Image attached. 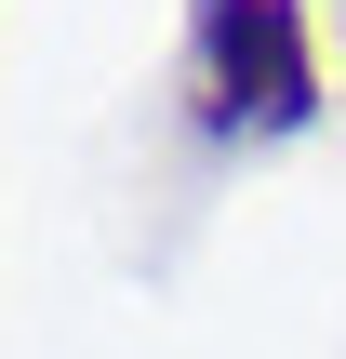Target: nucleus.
I'll use <instances>...</instances> for the list:
<instances>
[{
  "label": "nucleus",
  "instance_id": "1",
  "mask_svg": "<svg viewBox=\"0 0 346 359\" xmlns=\"http://www.w3.org/2000/svg\"><path fill=\"white\" fill-rule=\"evenodd\" d=\"M320 107V53L293 0H200V120L213 133H293Z\"/></svg>",
  "mask_w": 346,
  "mask_h": 359
}]
</instances>
